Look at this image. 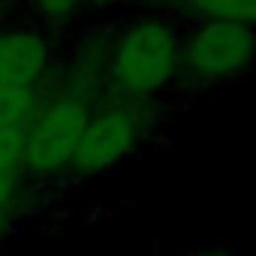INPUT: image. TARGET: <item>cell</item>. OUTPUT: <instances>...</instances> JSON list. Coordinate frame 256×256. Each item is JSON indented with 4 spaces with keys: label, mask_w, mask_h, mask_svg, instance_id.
Instances as JSON below:
<instances>
[{
    "label": "cell",
    "mask_w": 256,
    "mask_h": 256,
    "mask_svg": "<svg viewBox=\"0 0 256 256\" xmlns=\"http://www.w3.org/2000/svg\"><path fill=\"white\" fill-rule=\"evenodd\" d=\"M24 4L40 22H46V24H66L84 10L88 0H24Z\"/></svg>",
    "instance_id": "cell-9"
},
{
    "label": "cell",
    "mask_w": 256,
    "mask_h": 256,
    "mask_svg": "<svg viewBox=\"0 0 256 256\" xmlns=\"http://www.w3.org/2000/svg\"><path fill=\"white\" fill-rule=\"evenodd\" d=\"M94 102L58 88L46 94L34 120L24 130V175L34 184H52L70 178L78 139L90 118Z\"/></svg>",
    "instance_id": "cell-2"
},
{
    "label": "cell",
    "mask_w": 256,
    "mask_h": 256,
    "mask_svg": "<svg viewBox=\"0 0 256 256\" xmlns=\"http://www.w3.org/2000/svg\"><path fill=\"white\" fill-rule=\"evenodd\" d=\"M46 94L0 88V133H24Z\"/></svg>",
    "instance_id": "cell-8"
},
{
    "label": "cell",
    "mask_w": 256,
    "mask_h": 256,
    "mask_svg": "<svg viewBox=\"0 0 256 256\" xmlns=\"http://www.w3.org/2000/svg\"><path fill=\"white\" fill-rule=\"evenodd\" d=\"M181 34L172 16H136L112 34L106 100L154 106L181 78Z\"/></svg>",
    "instance_id": "cell-1"
},
{
    "label": "cell",
    "mask_w": 256,
    "mask_h": 256,
    "mask_svg": "<svg viewBox=\"0 0 256 256\" xmlns=\"http://www.w3.org/2000/svg\"><path fill=\"white\" fill-rule=\"evenodd\" d=\"M52 70L54 48L46 34L34 28L0 30V88L42 94V84L48 82Z\"/></svg>",
    "instance_id": "cell-5"
},
{
    "label": "cell",
    "mask_w": 256,
    "mask_h": 256,
    "mask_svg": "<svg viewBox=\"0 0 256 256\" xmlns=\"http://www.w3.org/2000/svg\"><path fill=\"white\" fill-rule=\"evenodd\" d=\"M24 193V133H0V214L18 217Z\"/></svg>",
    "instance_id": "cell-6"
},
{
    "label": "cell",
    "mask_w": 256,
    "mask_h": 256,
    "mask_svg": "<svg viewBox=\"0 0 256 256\" xmlns=\"http://www.w3.org/2000/svg\"><path fill=\"white\" fill-rule=\"evenodd\" d=\"M193 256H235L232 250H220V247H211V250H199V253H193Z\"/></svg>",
    "instance_id": "cell-11"
},
{
    "label": "cell",
    "mask_w": 256,
    "mask_h": 256,
    "mask_svg": "<svg viewBox=\"0 0 256 256\" xmlns=\"http://www.w3.org/2000/svg\"><path fill=\"white\" fill-rule=\"evenodd\" d=\"M148 133H151L148 106L120 102V100L94 102L90 118L84 124V133L76 148L70 178L94 181V178L112 175L130 157L139 154Z\"/></svg>",
    "instance_id": "cell-4"
},
{
    "label": "cell",
    "mask_w": 256,
    "mask_h": 256,
    "mask_svg": "<svg viewBox=\"0 0 256 256\" xmlns=\"http://www.w3.org/2000/svg\"><path fill=\"white\" fill-rule=\"evenodd\" d=\"M12 229H16V217L12 214H0V247L6 244V238L12 235Z\"/></svg>",
    "instance_id": "cell-10"
},
{
    "label": "cell",
    "mask_w": 256,
    "mask_h": 256,
    "mask_svg": "<svg viewBox=\"0 0 256 256\" xmlns=\"http://www.w3.org/2000/svg\"><path fill=\"white\" fill-rule=\"evenodd\" d=\"M190 22H232L256 30V0H169Z\"/></svg>",
    "instance_id": "cell-7"
},
{
    "label": "cell",
    "mask_w": 256,
    "mask_h": 256,
    "mask_svg": "<svg viewBox=\"0 0 256 256\" xmlns=\"http://www.w3.org/2000/svg\"><path fill=\"white\" fill-rule=\"evenodd\" d=\"M256 66V30L232 22H190L181 34V78L190 90H208L244 78Z\"/></svg>",
    "instance_id": "cell-3"
}]
</instances>
